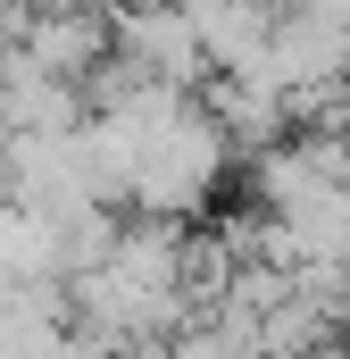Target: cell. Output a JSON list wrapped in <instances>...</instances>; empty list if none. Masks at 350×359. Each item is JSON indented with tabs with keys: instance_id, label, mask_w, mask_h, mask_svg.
Returning a JSON list of instances; mask_svg holds the SVG:
<instances>
[{
	"instance_id": "obj_1",
	"label": "cell",
	"mask_w": 350,
	"mask_h": 359,
	"mask_svg": "<svg viewBox=\"0 0 350 359\" xmlns=\"http://www.w3.org/2000/svg\"><path fill=\"white\" fill-rule=\"evenodd\" d=\"M108 17H117V50H125L142 76L183 84V92H200L217 76L209 34H200V17H192L183 0H134V8H108Z\"/></svg>"
}]
</instances>
